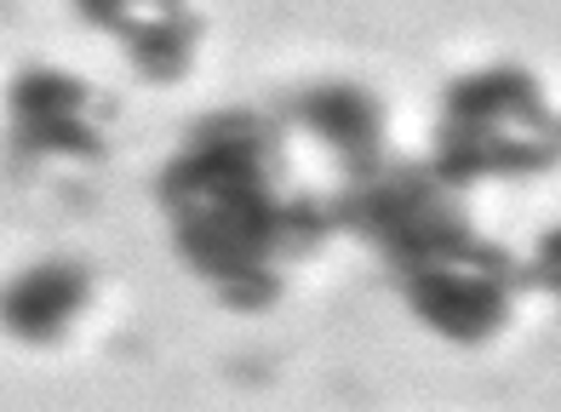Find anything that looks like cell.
I'll return each instance as SVG.
<instances>
[{
	"instance_id": "52a82bcc",
	"label": "cell",
	"mask_w": 561,
	"mask_h": 412,
	"mask_svg": "<svg viewBox=\"0 0 561 412\" xmlns=\"http://www.w3.org/2000/svg\"><path fill=\"white\" fill-rule=\"evenodd\" d=\"M304 121L333 144L339 154H350V167L378 172V138H385V115L362 87H321L304 98Z\"/></svg>"
},
{
	"instance_id": "3957f363",
	"label": "cell",
	"mask_w": 561,
	"mask_h": 412,
	"mask_svg": "<svg viewBox=\"0 0 561 412\" xmlns=\"http://www.w3.org/2000/svg\"><path fill=\"white\" fill-rule=\"evenodd\" d=\"M516 281H522L516 264L481 236L424 258V264H413V270H401L407 304L419 309V321L430 332H442V339H453V344H488L510 321Z\"/></svg>"
},
{
	"instance_id": "8992f818",
	"label": "cell",
	"mask_w": 561,
	"mask_h": 412,
	"mask_svg": "<svg viewBox=\"0 0 561 412\" xmlns=\"http://www.w3.org/2000/svg\"><path fill=\"white\" fill-rule=\"evenodd\" d=\"M87 298H92V275L81 264H41V270H23L0 293V321L30 344H53L75 327Z\"/></svg>"
},
{
	"instance_id": "6da1fadb",
	"label": "cell",
	"mask_w": 561,
	"mask_h": 412,
	"mask_svg": "<svg viewBox=\"0 0 561 412\" xmlns=\"http://www.w3.org/2000/svg\"><path fill=\"white\" fill-rule=\"evenodd\" d=\"M161 195L184 258L241 309L270 304L280 293V264L316 252L339 224L333 206L275 190L270 126L259 115L207 121L184 154H172Z\"/></svg>"
},
{
	"instance_id": "5b68a950",
	"label": "cell",
	"mask_w": 561,
	"mask_h": 412,
	"mask_svg": "<svg viewBox=\"0 0 561 412\" xmlns=\"http://www.w3.org/2000/svg\"><path fill=\"white\" fill-rule=\"evenodd\" d=\"M81 7L126 41V52L144 64V75L172 81V75L190 69L201 23L190 18L184 0H81Z\"/></svg>"
},
{
	"instance_id": "7a4b0ae2",
	"label": "cell",
	"mask_w": 561,
	"mask_h": 412,
	"mask_svg": "<svg viewBox=\"0 0 561 412\" xmlns=\"http://www.w3.org/2000/svg\"><path fill=\"white\" fill-rule=\"evenodd\" d=\"M561 161V115L527 69L493 64L465 75L447 92L442 115V161L436 172L453 184L493 172H545Z\"/></svg>"
},
{
	"instance_id": "ba28073f",
	"label": "cell",
	"mask_w": 561,
	"mask_h": 412,
	"mask_svg": "<svg viewBox=\"0 0 561 412\" xmlns=\"http://www.w3.org/2000/svg\"><path fill=\"white\" fill-rule=\"evenodd\" d=\"M539 281H545V287L561 298V229H556V236L539 247Z\"/></svg>"
},
{
	"instance_id": "277c9868",
	"label": "cell",
	"mask_w": 561,
	"mask_h": 412,
	"mask_svg": "<svg viewBox=\"0 0 561 412\" xmlns=\"http://www.w3.org/2000/svg\"><path fill=\"white\" fill-rule=\"evenodd\" d=\"M12 149L18 154H81L98 161L92 121H87V87L58 69H30L12 87Z\"/></svg>"
}]
</instances>
